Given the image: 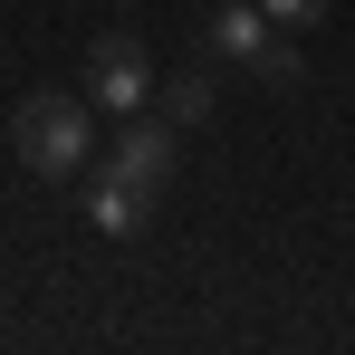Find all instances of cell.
Returning <instances> with one entry per match:
<instances>
[{
  "instance_id": "7",
  "label": "cell",
  "mask_w": 355,
  "mask_h": 355,
  "mask_svg": "<svg viewBox=\"0 0 355 355\" xmlns=\"http://www.w3.org/2000/svg\"><path fill=\"white\" fill-rule=\"evenodd\" d=\"M259 10H269V19H279V29H317V19H327V10H336V0H259Z\"/></svg>"
},
{
  "instance_id": "5",
  "label": "cell",
  "mask_w": 355,
  "mask_h": 355,
  "mask_svg": "<svg viewBox=\"0 0 355 355\" xmlns=\"http://www.w3.org/2000/svg\"><path fill=\"white\" fill-rule=\"evenodd\" d=\"M87 221H96L106 240H135L144 221H154V192H135L125 173H96L87 182Z\"/></svg>"
},
{
  "instance_id": "2",
  "label": "cell",
  "mask_w": 355,
  "mask_h": 355,
  "mask_svg": "<svg viewBox=\"0 0 355 355\" xmlns=\"http://www.w3.org/2000/svg\"><path fill=\"white\" fill-rule=\"evenodd\" d=\"M211 58H240V67H259L269 87H288L297 77V29H279L259 0H221L211 10Z\"/></svg>"
},
{
  "instance_id": "6",
  "label": "cell",
  "mask_w": 355,
  "mask_h": 355,
  "mask_svg": "<svg viewBox=\"0 0 355 355\" xmlns=\"http://www.w3.org/2000/svg\"><path fill=\"white\" fill-rule=\"evenodd\" d=\"M154 96H164V116H173V125H211V106H221V87H211L202 67H182V77H154Z\"/></svg>"
},
{
  "instance_id": "4",
  "label": "cell",
  "mask_w": 355,
  "mask_h": 355,
  "mask_svg": "<svg viewBox=\"0 0 355 355\" xmlns=\"http://www.w3.org/2000/svg\"><path fill=\"white\" fill-rule=\"evenodd\" d=\"M154 96V58H144V39L135 29H106L96 49H87V106L96 116H135Z\"/></svg>"
},
{
  "instance_id": "1",
  "label": "cell",
  "mask_w": 355,
  "mask_h": 355,
  "mask_svg": "<svg viewBox=\"0 0 355 355\" xmlns=\"http://www.w3.org/2000/svg\"><path fill=\"white\" fill-rule=\"evenodd\" d=\"M10 135H19V164H29L39 182L87 173V154L106 144V135H96V106H87V87H77V96H67V87H39V96H19Z\"/></svg>"
},
{
  "instance_id": "3",
  "label": "cell",
  "mask_w": 355,
  "mask_h": 355,
  "mask_svg": "<svg viewBox=\"0 0 355 355\" xmlns=\"http://www.w3.org/2000/svg\"><path fill=\"white\" fill-rule=\"evenodd\" d=\"M173 164H182V125L173 116H116V135H106V173H125L135 192H164L173 182Z\"/></svg>"
}]
</instances>
